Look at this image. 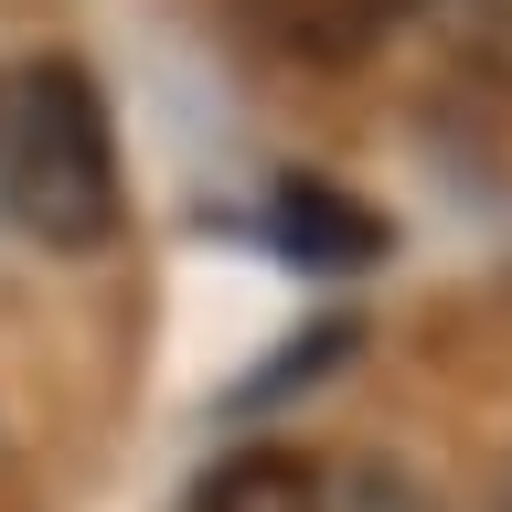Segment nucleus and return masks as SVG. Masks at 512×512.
Here are the masks:
<instances>
[{
    "label": "nucleus",
    "instance_id": "f257e3e1",
    "mask_svg": "<svg viewBox=\"0 0 512 512\" xmlns=\"http://www.w3.org/2000/svg\"><path fill=\"white\" fill-rule=\"evenodd\" d=\"M128 214L118 182V118L75 54H22L0 64V224L54 256L107 246Z\"/></svg>",
    "mask_w": 512,
    "mask_h": 512
},
{
    "label": "nucleus",
    "instance_id": "f03ea898",
    "mask_svg": "<svg viewBox=\"0 0 512 512\" xmlns=\"http://www.w3.org/2000/svg\"><path fill=\"white\" fill-rule=\"evenodd\" d=\"M235 22L288 64H352L406 22V0H235Z\"/></svg>",
    "mask_w": 512,
    "mask_h": 512
},
{
    "label": "nucleus",
    "instance_id": "7ed1b4c3",
    "mask_svg": "<svg viewBox=\"0 0 512 512\" xmlns=\"http://www.w3.org/2000/svg\"><path fill=\"white\" fill-rule=\"evenodd\" d=\"M278 246L299 267H374L384 256V214L352 203L331 182H278Z\"/></svg>",
    "mask_w": 512,
    "mask_h": 512
},
{
    "label": "nucleus",
    "instance_id": "20e7f679",
    "mask_svg": "<svg viewBox=\"0 0 512 512\" xmlns=\"http://www.w3.org/2000/svg\"><path fill=\"white\" fill-rule=\"evenodd\" d=\"M182 512H320V470L299 448H235L224 470L192 480Z\"/></svg>",
    "mask_w": 512,
    "mask_h": 512
},
{
    "label": "nucleus",
    "instance_id": "39448f33",
    "mask_svg": "<svg viewBox=\"0 0 512 512\" xmlns=\"http://www.w3.org/2000/svg\"><path fill=\"white\" fill-rule=\"evenodd\" d=\"M320 512H438V502H427L406 470H384V459H352V470H320Z\"/></svg>",
    "mask_w": 512,
    "mask_h": 512
},
{
    "label": "nucleus",
    "instance_id": "423d86ee",
    "mask_svg": "<svg viewBox=\"0 0 512 512\" xmlns=\"http://www.w3.org/2000/svg\"><path fill=\"white\" fill-rule=\"evenodd\" d=\"M459 22H470V43H480V64L512 86V0H459Z\"/></svg>",
    "mask_w": 512,
    "mask_h": 512
},
{
    "label": "nucleus",
    "instance_id": "0eeeda50",
    "mask_svg": "<svg viewBox=\"0 0 512 512\" xmlns=\"http://www.w3.org/2000/svg\"><path fill=\"white\" fill-rule=\"evenodd\" d=\"M502 512H512V480H502Z\"/></svg>",
    "mask_w": 512,
    "mask_h": 512
}]
</instances>
